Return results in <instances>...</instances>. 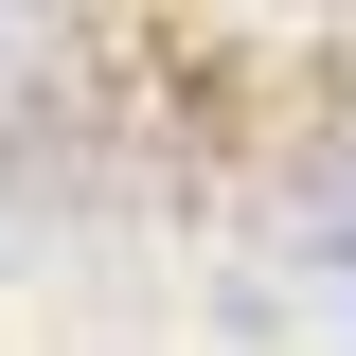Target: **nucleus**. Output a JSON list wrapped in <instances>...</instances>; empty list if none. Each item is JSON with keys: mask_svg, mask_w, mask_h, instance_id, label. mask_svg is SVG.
<instances>
[{"mask_svg": "<svg viewBox=\"0 0 356 356\" xmlns=\"http://www.w3.org/2000/svg\"><path fill=\"white\" fill-rule=\"evenodd\" d=\"M339 267H356V214H339Z\"/></svg>", "mask_w": 356, "mask_h": 356, "instance_id": "1", "label": "nucleus"}]
</instances>
